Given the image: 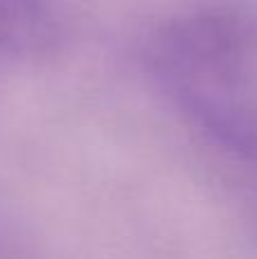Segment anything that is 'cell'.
<instances>
[{
  "label": "cell",
  "instance_id": "1",
  "mask_svg": "<svg viewBox=\"0 0 257 259\" xmlns=\"http://www.w3.org/2000/svg\"><path fill=\"white\" fill-rule=\"evenodd\" d=\"M248 62V32L237 18L217 12L168 21L148 41V64L171 94L241 87Z\"/></svg>",
  "mask_w": 257,
  "mask_h": 259
},
{
  "label": "cell",
  "instance_id": "2",
  "mask_svg": "<svg viewBox=\"0 0 257 259\" xmlns=\"http://www.w3.org/2000/svg\"><path fill=\"white\" fill-rule=\"evenodd\" d=\"M50 39L48 0H0V57L34 53Z\"/></svg>",
  "mask_w": 257,
  "mask_h": 259
}]
</instances>
